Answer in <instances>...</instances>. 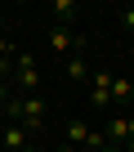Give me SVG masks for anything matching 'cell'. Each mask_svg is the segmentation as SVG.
<instances>
[{
    "label": "cell",
    "mask_w": 134,
    "mask_h": 152,
    "mask_svg": "<svg viewBox=\"0 0 134 152\" xmlns=\"http://www.w3.org/2000/svg\"><path fill=\"white\" fill-rule=\"evenodd\" d=\"M14 85H18L23 94H36V85H40V67H36L31 54H14Z\"/></svg>",
    "instance_id": "obj_1"
},
{
    "label": "cell",
    "mask_w": 134,
    "mask_h": 152,
    "mask_svg": "<svg viewBox=\"0 0 134 152\" xmlns=\"http://www.w3.org/2000/svg\"><path fill=\"white\" fill-rule=\"evenodd\" d=\"M90 103L98 112H107V103H112V76L107 72H90Z\"/></svg>",
    "instance_id": "obj_2"
},
{
    "label": "cell",
    "mask_w": 134,
    "mask_h": 152,
    "mask_svg": "<svg viewBox=\"0 0 134 152\" xmlns=\"http://www.w3.org/2000/svg\"><path fill=\"white\" fill-rule=\"evenodd\" d=\"M49 49H58V54H67V49H85V36H76L72 27H49Z\"/></svg>",
    "instance_id": "obj_3"
},
{
    "label": "cell",
    "mask_w": 134,
    "mask_h": 152,
    "mask_svg": "<svg viewBox=\"0 0 134 152\" xmlns=\"http://www.w3.org/2000/svg\"><path fill=\"white\" fill-rule=\"evenodd\" d=\"M27 134H31V130H23L18 121H14V125H5V139H0V152H23V148H31V143H27Z\"/></svg>",
    "instance_id": "obj_4"
},
{
    "label": "cell",
    "mask_w": 134,
    "mask_h": 152,
    "mask_svg": "<svg viewBox=\"0 0 134 152\" xmlns=\"http://www.w3.org/2000/svg\"><path fill=\"white\" fill-rule=\"evenodd\" d=\"M49 14H54V27H72L76 5H72V0H54V5H49Z\"/></svg>",
    "instance_id": "obj_5"
},
{
    "label": "cell",
    "mask_w": 134,
    "mask_h": 152,
    "mask_svg": "<svg viewBox=\"0 0 134 152\" xmlns=\"http://www.w3.org/2000/svg\"><path fill=\"white\" fill-rule=\"evenodd\" d=\"M134 99V81H125V76H112V103H130Z\"/></svg>",
    "instance_id": "obj_6"
},
{
    "label": "cell",
    "mask_w": 134,
    "mask_h": 152,
    "mask_svg": "<svg viewBox=\"0 0 134 152\" xmlns=\"http://www.w3.org/2000/svg\"><path fill=\"white\" fill-rule=\"evenodd\" d=\"M67 81H90V67H85V58H67Z\"/></svg>",
    "instance_id": "obj_7"
},
{
    "label": "cell",
    "mask_w": 134,
    "mask_h": 152,
    "mask_svg": "<svg viewBox=\"0 0 134 152\" xmlns=\"http://www.w3.org/2000/svg\"><path fill=\"white\" fill-rule=\"evenodd\" d=\"M121 27H125V31L134 36V9H121Z\"/></svg>",
    "instance_id": "obj_8"
},
{
    "label": "cell",
    "mask_w": 134,
    "mask_h": 152,
    "mask_svg": "<svg viewBox=\"0 0 134 152\" xmlns=\"http://www.w3.org/2000/svg\"><path fill=\"white\" fill-rule=\"evenodd\" d=\"M103 152H125V148H116V143H107V148H103Z\"/></svg>",
    "instance_id": "obj_9"
},
{
    "label": "cell",
    "mask_w": 134,
    "mask_h": 152,
    "mask_svg": "<svg viewBox=\"0 0 134 152\" xmlns=\"http://www.w3.org/2000/svg\"><path fill=\"white\" fill-rule=\"evenodd\" d=\"M58 152H81V148H72V143H67V148H58Z\"/></svg>",
    "instance_id": "obj_10"
},
{
    "label": "cell",
    "mask_w": 134,
    "mask_h": 152,
    "mask_svg": "<svg viewBox=\"0 0 134 152\" xmlns=\"http://www.w3.org/2000/svg\"><path fill=\"white\" fill-rule=\"evenodd\" d=\"M0 103H5V85H0Z\"/></svg>",
    "instance_id": "obj_11"
},
{
    "label": "cell",
    "mask_w": 134,
    "mask_h": 152,
    "mask_svg": "<svg viewBox=\"0 0 134 152\" xmlns=\"http://www.w3.org/2000/svg\"><path fill=\"white\" fill-rule=\"evenodd\" d=\"M23 152H36V148H23Z\"/></svg>",
    "instance_id": "obj_12"
}]
</instances>
